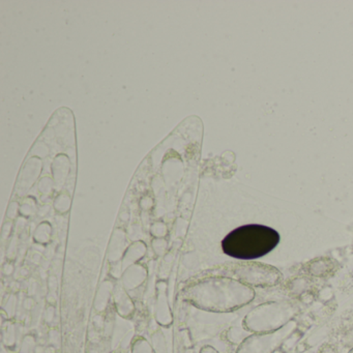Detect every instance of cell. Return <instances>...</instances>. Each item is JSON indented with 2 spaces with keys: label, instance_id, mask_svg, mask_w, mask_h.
I'll use <instances>...</instances> for the list:
<instances>
[{
  "label": "cell",
  "instance_id": "cell-9",
  "mask_svg": "<svg viewBox=\"0 0 353 353\" xmlns=\"http://www.w3.org/2000/svg\"><path fill=\"white\" fill-rule=\"evenodd\" d=\"M113 295H114L115 310L117 314L123 318L131 317L135 311V305L123 285L119 284L115 287Z\"/></svg>",
  "mask_w": 353,
  "mask_h": 353
},
{
  "label": "cell",
  "instance_id": "cell-13",
  "mask_svg": "<svg viewBox=\"0 0 353 353\" xmlns=\"http://www.w3.org/2000/svg\"><path fill=\"white\" fill-rule=\"evenodd\" d=\"M248 332L245 328L231 327L227 332V340L232 344L241 345L250 336Z\"/></svg>",
  "mask_w": 353,
  "mask_h": 353
},
{
  "label": "cell",
  "instance_id": "cell-7",
  "mask_svg": "<svg viewBox=\"0 0 353 353\" xmlns=\"http://www.w3.org/2000/svg\"><path fill=\"white\" fill-rule=\"evenodd\" d=\"M148 278V270L140 264H134L123 272L121 285L127 291L135 290Z\"/></svg>",
  "mask_w": 353,
  "mask_h": 353
},
{
  "label": "cell",
  "instance_id": "cell-3",
  "mask_svg": "<svg viewBox=\"0 0 353 353\" xmlns=\"http://www.w3.org/2000/svg\"><path fill=\"white\" fill-rule=\"evenodd\" d=\"M299 307L290 301H272L260 303L243 318V327L251 334L276 332L294 321Z\"/></svg>",
  "mask_w": 353,
  "mask_h": 353
},
{
  "label": "cell",
  "instance_id": "cell-15",
  "mask_svg": "<svg viewBox=\"0 0 353 353\" xmlns=\"http://www.w3.org/2000/svg\"><path fill=\"white\" fill-rule=\"evenodd\" d=\"M154 349L156 353H166V344H165L164 336L161 332H156L152 336Z\"/></svg>",
  "mask_w": 353,
  "mask_h": 353
},
{
  "label": "cell",
  "instance_id": "cell-10",
  "mask_svg": "<svg viewBox=\"0 0 353 353\" xmlns=\"http://www.w3.org/2000/svg\"><path fill=\"white\" fill-rule=\"evenodd\" d=\"M145 253L146 248L143 243H138L132 245L131 248H129V249L125 252V255H123V259L119 261L121 266V270L125 272V270H127V268H129L130 266L134 265V264H137V262L145 256Z\"/></svg>",
  "mask_w": 353,
  "mask_h": 353
},
{
  "label": "cell",
  "instance_id": "cell-14",
  "mask_svg": "<svg viewBox=\"0 0 353 353\" xmlns=\"http://www.w3.org/2000/svg\"><path fill=\"white\" fill-rule=\"evenodd\" d=\"M132 353H156V351L146 339L138 338L132 345Z\"/></svg>",
  "mask_w": 353,
  "mask_h": 353
},
{
  "label": "cell",
  "instance_id": "cell-8",
  "mask_svg": "<svg viewBox=\"0 0 353 353\" xmlns=\"http://www.w3.org/2000/svg\"><path fill=\"white\" fill-rule=\"evenodd\" d=\"M158 299H157L156 319L160 325L170 326L172 323V314L169 307L168 299L166 294L165 283H159Z\"/></svg>",
  "mask_w": 353,
  "mask_h": 353
},
{
  "label": "cell",
  "instance_id": "cell-20",
  "mask_svg": "<svg viewBox=\"0 0 353 353\" xmlns=\"http://www.w3.org/2000/svg\"><path fill=\"white\" fill-rule=\"evenodd\" d=\"M45 353H55L54 347L51 346L48 347V348L45 349Z\"/></svg>",
  "mask_w": 353,
  "mask_h": 353
},
{
  "label": "cell",
  "instance_id": "cell-19",
  "mask_svg": "<svg viewBox=\"0 0 353 353\" xmlns=\"http://www.w3.org/2000/svg\"><path fill=\"white\" fill-rule=\"evenodd\" d=\"M34 353H45V349L42 346L34 347Z\"/></svg>",
  "mask_w": 353,
  "mask_h": 353
},
{
  "label": "cell",
  "instance_id": "cell-6",
  "mask_svg": "<svg viewBox=\"0 0 353 353\" xmlns=\"http://www.w3.org/2000/svg\"><path fill=\"white\" fill-rule=\"evenodd\" d=\"M338 263L330 257L316 258L303 266L301 272L307 276L326 278L332 276L338 270Z\"/></svg>",
  "mask_w": 353,
  "mask_h": 353
},
{
  "label": "cell",
  "instance_id": "cell-18",
  "mask_svg": "<svg viewBox=\"0 0 353 353\" xmlns=\"http://www.w3.org/2000/svg\"><path fill=\"white\" fill-rule=\"evenodd\" d=\"M200 353H220L216 349H214L212 346H204L203 348L200 350Z\"/></svg>",
  "mask_w": 353,
  "mask_h": 353
},
{
  "label": "cell",
  "instance_id": "cell-16",
  "mask_svg": "<svg viewBox=\"0 0 353 353\" xmlns=\"http://www.w3.org/2000/svg\"><path fill=\"white\" fill-rule=\"evenodd\" d=\"M49 339H50V342L51 344H52V346H57V345L59 344V332H55V330H52V332H50V334H49Z\"/></svg>",
  "mask_w": 353,
  "mask_h": 353
},
{
  "label": "cell",
  "instance_id": "cell-12",
  "mask_svg": "<svg viewBox=\"0 0 353 353\" xmlns=\"http://www.w3.org/2000/svg\"><path fill=\"white\" fill-rule=\"evenodd\" d=\"M311 284L312 283L307 278H296L288 283L287 289L290 294L297 296V295L307 292L311 287Z\"/></svg>",
  "mask_w": 353,
  "mask_h": 353
},
{
  "label": "cell",
  "instance_id": "cell-2",
  "mask_svg": "<svg viewBox=\"0 0 353 353\" xmlns=\"http://www.w3.org/2000/svg\"><path fill=\"white\" fill-rule=\"evenodd\" d=\"M278 231L259 224L243 225L231 231L222 241L224 254L241 261L264 257L278 247Z\"/></svg>",
  "mask_w": 353,
  "mask_h": 353
},
{
  "label": "cell",
  "instance_id": "cell-5",
  "mask_svg": "<svg viewBox=\"0 0 353 353\" xmlns=\"http://www.w3.org/2000/svg\"><path fill=\"white\" fill-rule=\"evenodd\" d=\"M296 327L294 321L287 324L282 330L268 334H251L237 347L235 353H274Z\"/></svg>",
  "mask_w": 353,
  "mask_h": 353
},
{
  "label": "cell",
  "instance_id": "cell-4",
  "mask_svg": "<svg viewBox=\"0 0 353 353\" xmlns=\"http://www.w3.org/2000/svg\"><path fill=\"white\" fill-rule=\"evenodd\" d=\"M216 276H229L243 284L257 288H268L281 284L283 274L278 268L270 264L256 261L227 263L219 268Z\"/></svg>",
  "mask_w": 353,
  "mask_h": 353
},
{
  "label": "cell",
  "instance_id": "cell-17",
  "mask_svg": "<svg viewBox=\"0 0 353 353\" xmlns=\"http://www.w3.org/2000/svg\"><path fill=\"white\" fill-rule=\"evenodd\" d=\"M53 316H54V311H53L52 307H49L46 314H45V319L47 322H51L53 320Z\"/></svg>",
  "mask_w": 353,
  "mask_h": 353
},
{
  "label": "cell",
  "instance_id": "cell-1",
  "mask_svg": "<svg viewBox=\"0 0 353 353\" xmlns=\"http://www.w3.org/2000/svg\"><path fill=\"white\" fill-rule=\"evenodd\" d=\"M185 303L202 311L231 313L251 303L255 289L233 278L208 276L187 285L181 291Z\"/></svg>",
  "mask_w": 353,
  "mask_h": 353
},
{
  "label": "cell",
  "instance_id": "cell-11",
  "mask_svg": "<svg viewBox=\"0 0 353 353\" xmlns=\"http://www.w3.org/2000/svg\"><path fill=\"white\" fill-rule=\"evenodd\" d=\"M114 288L115 287L113 286L111 282L103 283L100 290H99L98 295H97L96 303H94V307H96L97 311L103 312L104 310H106L111 292L114 291Z\"/></svg>",
  "mask_w": 353,
  "mask_h": 353
},
{
  "label": "cell",
  "instance_id": "cell-21",
  "mask_svg": "<svg viewBox=\"0 0 353 353\" xmlns=\"http://www.w3.org/2000/svg\"><path fill=\"white\" fill-rule=\"evenodd\" d=\"M348 353H353V348H352V349H351V350H350V351H349V352H348Z\"/></svg>",
  "mask_w": 353,
  "mask_h": 353
}]
</instances>
